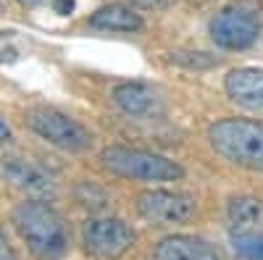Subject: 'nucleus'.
Wrapping results in <instances>:
<instances>
[{"label": "nucleus", "instance_id": "f257e3e1", "mask_svg": "<svg viewBox=\"0 0 263 260\" xmlns=\"http://www.w3.org/2000/svg\"><path fill=\"white\" fill-rule=\"evenodd\" d=\"M11 221L37 260H61L69 250V231L61 213L45 200H24L13 208Z\"/></svg>", "mask_w": 263, "mask_h": 260}, {"label": "nucleus", "instance_id": "f03ea898", "mask_svg": "<svg viewBox=\"0 0 263 260\" xmlns=\"http://www.w3.org/2000/svg\"><path fill=\"white\" fill-rule=\"evenodd\" d=\"M211 147L224 161L250 171H263V121L224 118L208 129Z\"/></svg>", "mask_w": 263, "mask_h": 260}, {"label": "nucleus", "instance_id": "7ed1b4c3", "mask_svg": "<svg viewBox=\"0 0 263 260\" xmlns=\"http://www.w3.org/2000/svg\"><path fill=\"white\" fill-rule=\"evenodd\" d=\"M100 163L105 171L132 182H177L184 176V168L179 163H174L158 153L132 150L121 145L105 147L100 153Z\"/></svg>", "mask_w": 263, "mask_h": 260}, {"label": "nucleus", "instance_id": "20e7f679", "mask_svg": "<svg viewBox=\"0 0 263 260\" xmlns=\"http://www.w3.org/2000/svg\"><path fill=\"white\" fill-rule=\"evenodd\" d=\"M260 37V8L232 3L211 21V39L221 50H248Z\"/></svg>", "mask_w": 263, "mask_h": 260}, {"label": "nucleus", "instance_id": "39448f33", "mask_svg": "<svg viewBox=\"0 0 263 260\" xmlns=\"http://www.w3.org/2000/svg\"><path fill=\"white\" fill-rule=\"evenodd\" d=\"M27 126L40 139L55 145L58 150H66V153H84V150L92 147L90 129L61 111H53V108H32V111H27Z\"/></svg>", "mask_w": 263, "mask_h": 260}, {"label": "nucleus", "instance_id": "423d86ee", "mask_svg": "<svg viewBox=\"0 0 263 260\" xmlns=\"http://www.w3.org/2000/svg\"><path fill=\"white\" fill-rule=\"evenodd\" d=\"M197 210V203L187 192H171V189H147L137 197V213L147 224L171 226L190 221Z\"/></svg>", "mask_w": 263, "mask_h": 260}, {"label": "nucleus", "instance_id": "0eeeda50", "mask_svg": "<svg viewBox=\"0 0 263 260\" xmlns=\"http://www.w3.org/2000/svg\"><path fill=\"white\" fill-rule=\"evenodd\" d=\"M82 239L90 255L100 260H116L135 245V231L121 218H90L82 226Z\"/></svg>", "mask_w": 263, "mask_h": 260}, {"label": "nucleus", "instance_id": "6e6552de", "mask_svg": "<svg viewBox=\"0 0 263 260\" xmlns=\"http://www.w3.org/2000/svg\"><path fill=\"white\" fill-rule=\"evenodd\" d=\"M114 103L132 118H156L163 113V100L158 90L145 82H121L114 87Z\"/></svg>", "mask_w": 263, "mask_h": 260}, {"label": "nucleus", "instance_id": "1a4fd4ad", "mask_svg": "<svg viewBox=\"0 0 263 260\" xmlns=\"http://www.w3.org/2000/svg\"><path fill=\"white\" fill-rule=\"evenodd\" d=\"M0 171H3V176L13 187L24 189L27 194H34V197H40V200L53 197L55 194V182L40 166H34V163H29L24 158H3Z\"/></svg>", "mask_w": 263, "mask_h": 260}, {"label": "nucleus", "instance_id": "9d476101", "mask_svg": "<svg viewBox=\"0 0 263 260\" xmlns=\"http://www.w3.org/2000/svg\"><path fill=\"white\" fill-rule=\"evenodd\" d=\"M232 103L245 111H263V69H234L224 79Z\"/></svg>", "mask_w": 263, "mask_h": 260}, {"label": "nucleus", "instance_id": "9b49d317", "mask_svg": "<svg viewBox=\"0 0 263 260\" xmlns=\"http://www.w3.org/2000/svg\"><path fill=\"white\" fill-rule=\"evenodd\" d=\"M153 260H227V257L205 239L177 234V236H166V239L158 242Z\"/></svg>", "mask_w": 263, "mask_h": 260}, {"label": "nucleus", "instance_id": "f8f14e48", "mask_svg": "<svg viewBox=\"0 0 263 260\" xmlns=\"http://www.w3.org/2000/svg\"><path fill=\"white\" fill-rule=\"evenodd\" d=\"M90 27L100 32H140L142 29V18L126 6H103L90 16Z\"/></svg>", "mask_w": 263, "mask_h": 260}, {"label": "nucleus", "instance_id": "ddd939ff", "mask_svg": "<svg viewBox=\"0 0 263 260\" xmlns=\"http://www.w3.org/2000/svg\"><path fill=\"white\" fill-rule=\"evenodd\" d=\"M227 215H229V224L234 229V234H242V231H255L260 224H263V200L258 197H232L229 208H227Z\"/></svg>", "mask_w": 263, "mask_h": 260}, {"label": "nucleus", "instance_id": "4468645a", "mask_svg": "<svg viewBox=\"0 0 263 260\" xmlns=\"http://www.w3.org/2000/svg\"><path fill=\"white\" fill-rule=\"evenodd\" d=\"M232 247L239 257H245V260H263V234H255V231L234 234Z\"/></svg>", "mask_w": 263, "mask_h": 260}, {"label": "nucleus", "instance_id": "2eb2a0df", "mask_svg": "<svg viewBox=\"0 0 263 260\" xmlns=\"http://www.w3.org/2000/svg\"><path fill=\"white\" fill-rule=\"evenodd\" d=\"M171 63H179L184 69H211V66H218V58L216 55H208V53H184V50H177L168 55Z\"/></svg>", "mask_w": 263, "mask_h": 260}, {"label": "nucleus", "instance_id": "dca6fc26", "mask_svg": "<svg viewBox=\"0 0 263 260\" xmlns=\"http://www.w3.org/2000/svg\"><path fill=\"white\" fill-rule=\"evenodd\" d=\"M174 0H132V6L140 8V11H161V8H168Z\"/></svg>", "mask_w": 263, "mask_h": 260}, {"label": "nucleus", "instance_id": "f3484780", "mask_svg": "<svg viewBox=\"0 0 263 260\" xmlns=\"http://www.w3.org/2000/svg\"><path fill=\"white\" fill-rule=\"evenodd\" d=\"M0 260H21V257L16 255V250L11 247V242L6 239L3 229H0Z\"/></svg>", "mask_w": 263, "mask_h": 260}, {"label": "nucleus", "instance_id": "a211bd4d", "mask_svg": "<svg viewBox=\"0 0 263 260\" xmlns=\"http://www.w3.org/2000/svg\"><path fill=\"white\" fill-rule=\"evenodd\" d=\"M74 6H77V0H55L53 11H55L58 16H69V13L74 11Z\"/></svg>", "mask_w": 263, "mask_h": 260}, {"label": "nucleus", "instance_id": "6ab92c4d", "mask_svg": "<svg viewBox=\"0 0 263 260\" xmlns=\"http://www.w3.org/2000/svg\"><path fill=\"white\" fill-rule=\"evenodd\" d=\"M16 3H18L21 8H37V6L45 3V0H16Z\"/></svg>", "mask_w": 263, "mask_h": 260}, {"label": "nucleus", "instance_id": "aec40b11", "mask_svg": "<svg viewBox=\"0 0 263 260\" xmlns=\"http://www.w3.org/2000/svg\"><path fill=\"white\" fill-rule=\"evenodd\" d=\"M0 139H8V126L3 118H0Z\"/></svg>", "mask_w": 263, "mask_h": 260}, {"label": "nucleus", "instance_id": "412c9836", "mask_svg": "<svg viewBox=\"0 0 263 260\" xmlns=\"http://www.w3.org/2000/svg\"><path fill=\"white\" fill-rule=\"evenodd\" d=\"M0 8H3V0H0Z\"/></svg>", "mask_w": 263, "mask_h": 260}]
</instances>
